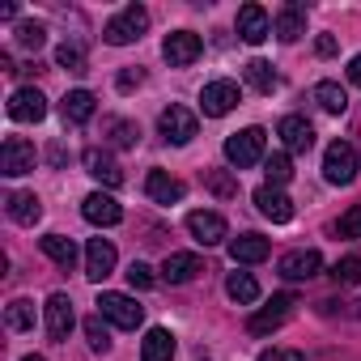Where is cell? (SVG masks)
<instances>
[{
	"mask_svg": "<svg viewBox=\"0 0 361 361\" xmlns=\"http://www.w3.org/2000/svg\"><path fill=\"white\" fill-rule=\"evenodd\" d=\"M226 157H230V166H238V170L264 161V157H268V132H264V128L230 132V136H226Z\"/></svg>",
	"mask_w": 361,
	"mask_h": 361,
	"instance_id": "obj_1",
	"label": "cell"
},
{
	"mask_svg": "<svg viewBox=\"0 0 361 361\" xmlns=\"http://www.w3.org/2000/svg\"><path fill=\"white\" fill-rule=\"evenodd\" d=\"M145 30H149V9H145V5H128V9H119V13L106 22L102 39H106L111 47H128V43H136Z\"/></svg>",
	"mask_w": 361,
	"mask_h": 361,
	"instance_id": "obj_2",
	"label": "cell"
},
{
	"mask_svg": "<svg viewBox=\"0 0 361 361\" xmlns=\"http://www.w3.org/2000/svg\"><path fill=\"white\" fill-rule=\"evenodd\" d=\"M98 314L111 319V323L123 327V331H136L140 319H145V306H136V298H128V293L106 289V293H98Z\"/></svg>",
	"mask_w": 361,
	"mask_h": 361,
	"instance_id": "obj_3",
	"label": "cell"
},
{
	"mask_svg": "<svg viewBox=\"0 0 361 361\" xmlns=\"http://www.w3.org/2000/svg\"><path fill=\"white\" fill-rule=\"evenodd\" d=\"M293 310H298V293H276L264 310H255V314L247 319V331H251V336H272L276 327L289 323Z\"/></svg>",
	"mask_w": 361,
	"mask_h": 361,
	"instance_id": "obj_4",
	"label": "cell"
},
{
	"mask_svg": "<svg viewBox=\"0 0 361 361\" xmlns=\"http://www.w3.org/2000/svg\"><path fill=\"white\" fill-rule=\"evenodd\" d=\"M323 174H327V183L348 188L353 178H357V149L348 140H331L327 153H323Z\"/></svg>",
	"mask_w": 361,
	"mask_h": 361,
	"instance_id": "obj_5",
	"label": "cell"
},
{
	"mask_svg": "<svg viewBox=\"0 0 361 361\" xmlns=\"http://www.w3.org/2000/svg\"><path fill=\"white\" fill-rule=\"evenodd\" d=\"M200 51H204V43H200V35H192V30H174V35H166V43H161V56L170 60V68L196 64Z\"/></svg>",
	"mask_w": 361,
	"mask_h": 361,
	"instance_id": "obj_6",
	"label": "cell"
},
{
	"mask_svg": "<svg viewBox=\"0 0 361 361\" xmlns=\"http://www.w3.org/2000/svg\"><path fill=\"white\" fill-rule=\"evenodd\" d=\"M35 161H39V153H35V145H30V140H22V136H9V140H5V149H0V170H5L9 178L30 174V170H35Z\"/></svg>",
	"mask_w": 361,
	"mask_h": 361,
	"instance_id": "obj_7",
	"label": "cell"
},
{
	"mask_svg": "<svg viewBox=\"0 0 361 361\" xmlns=\"http://www.w3.org/2000/svg\"><path fill=\"white\" fill-rule=\"evenodd\" d=\"M157 128H161V136H166L170 145H188V140L200 132V123H196V115H192L188 106H166L161 119H157Z\"/></svg>",
	"mask_w": 361,
	"mask_h": 361,
	"instance_id": "obj_8",
	"label": "cell"
},
{
	"mask_svg": "<svg viewBox=\"0 0 361 361\" xmlns=\"http://www.w3.org/2000/svg\"><path fill=\"white\" fill-rule=\"evenodd\" d=\"M188 230H192V238H196L200 247H217V243H226V238H230L226 217H221V213H204V209L188 213Z\"/></svg>",
	"mask_w": 361,
	"mask_h": 361,
	"instance_id": "obj_9",
	"label": "cell"
},
{
	"mask_svg": "<svg viewBox=\"0 0 361 361\" xmlns=\"http://www.w3.org/2000/svg\"><path fill=\"white\" fill-rule=\"evenodd\" d=\"M268 35H272V18H268V9H264V5H243V9H238V39L251 43V47H259Z\"/></svg>",
	"mask_w": 361,
	"mask_h": 361,
	"instance_id": "obj_10",
	"label": "cell"
},
{
	"mask_svg": "<svg viewBox=\"0 0 361 361\" xmlns=\"http://www.w3.org/2000/svg\"><path fill=\"white\" fill-rule=\"evenodd\" d=\"M200 106H204V115H209V119L230 115V111L238 106V85H234V81H209V85H204V94H200Z\"/></svg>",
	"mask_w": 361,
	"mask_h": 361,
	"instance_id": "obj_11",
	"label": "cell"
},
{
	"mask_svg": "<svg viewBox=\"0 0 361 361\" xmlns=\"http://www.w3.org/2000/svg\"><path fill=\"white\" fill-rule=\"evenodd\" d=\"M9 119H18V123H39L43 115H47V98L39 94V90H30V85H22V90H13V98H9Z\"/></svg>",
	"mask_w": 361,
	"mask_h": 361,
	"instance_id": "obj_12",
	"label": "cell"
},
{
	"mask_svg": "<svg viewBox=\"0 0 361 361\" xmlns=\"http://www.w3.org/2000/svg\"><path fill=\"white\" fill-rule=\"evenodd\" d=\"M43 310H47V336H51L56 344H64V340H68V331H73V323H77L68 293H51Z\"/></svg>",
	"mask_w": 361,
	"mask_h": 361,
	"instance_id": "obj_13",
	"label": "cell"
},
{
	"mask_svg": "<svg viewBox=\"0 0 361 361\" xmlns=\"http://www.w3.org/2000/svg\"><path fill=\"white\" fill-rule=\"evenodd\" d=\"M200 272H204V259L192 255V251H174V255H166V264H161V281H166V285H188V281H196Z\"/></svg>",
	"mask_w": 361,
	"mask_h": 361,
	"instance_id": "obj_14",
	"label": "cell"
},
{
	"mask_svg": "<svg viewBox=\"0 0 361 361\" xmlns=\"http://www.w3.org/2000/svg\"><path fill=\"white\" fill-rule=\"evenodd\" d=\"M81 213H85V221H90V226H119V221H123L119 200H115V196H106V192H90V196L81 200Z\"/></svg>",
	"mask_w": 361,
	"mask_h": 361,
	"instance_id": "obj_15",
	"label": "cell"
},
{
	"mask_svg": "<svg viewBox=\"0 0 361 361\" xmlns=\"http://www.w3.org/2000/svg\"><path fill=\"white\" fill-rule=\"evenodd\" d=\"M276 136L285 140V153H306V149L314 145V128H310V119H302V115H285V119L276 123Z\"/></svg>",
	"mask_w": 361,
	"mask_h": 361,
	"instance_id": "obj_16",
	"label": "cell"
},
{
	"mask_svg": "<svg viewBox=\"0 0 361 361\" xmlns=\"http://www.w3.org/2000/svg\"><path fill=\"white\" fill-rule=\"evenodd\" d=\"M255 209H259L272 226H285V221L293 217V200H289L281 188H268V183H264V188H255Z\"/></svg>",
	"mask_w": 361,
	"mask_h": 361,
	"instance_id": "obj_17",
	"label": "cell"
},
{
	"mask_svg": "<svg viewBox=\"0 0 361 361\" xmlns=\"http://www.w3.org/2000/svg\"><path fill=\"white\" fill-rule=\"evenodd\" d=\"M319 268H323V255L319 251H289L276 264V272L285 281H310V276H319Z\"/></svg>",
	"mask_w": 361,
	"mask_h": 361,
	"instance_id": "obj_18",
	"label": "cell"
},
{
	"mask_svg": "<svg viewBox=\"0 0 361 361\" xmlns=\"http://www.w3.org/2000/svg\"><path fill=\"white\" fill-rule=\"evenodd\" d=\"M81 161H85V170L98 178L102 188H119V183H123V170L115 166V157H111L106 149H85V153H81Z\"/></svg>",
	"mask_w": 361,
	"mask_h": 361,
	"instance_id": "obj_19",
	"label": "cell"
},
{
	"mask_svg": "<svg viewBox=\"0 0 361 361\" xmlns=\"http://www.w3.org/2000/svg\"><path fill=\"white\" fill-rule=\"evenodd\" d=\"M111 272H115V247L106 238H90V247H85V276L90 281H106Z\"/></svg>",
	"mask_w": 361,
	"mask_h": 361,
	"instance_id": "obj_20",
	"label": "cell"
},
{
	"mask_svg": "<svg viewBox=\"0 0 361 361\" xmlns=\"http://www.w3.org/2000/svg\"><path fill=\"white\" fill-rule=\"evenodd\" d=\"M145 192H149V200H157V204H178V200H183V183H178V178H170L166 170H149Z\"/></svg>",
	"mask_w": 361,
	"mask_h": 361,
	"instance_id": "obj_21",
	"label": "cell"
},
{
	"mask_svg": "<svg viewBox=\"0 0 361 361\" xmlns=\"http://www.w3.org/2000/svg\"><path fill=\"white\" fill-rule=\"evenodd\" d=\"M268 238H259V234H238V238H230V259L234 264H264L268 259Z\"/></svg>",
	"mask_w": 361,
	"mask_h": 361,
	"instance_id": "obj_22",
	"label": "cell"
},
{
	"mask_svg": "<svg viewBox=\"0 0 361 361\" xmlns=\"http://www.w3.org/2000/svg\"><path fill=\"white\" fill-rule=\"evenodd\" d=\"M272 30H276L281 43H298V39L306 35V9H302V5H285V9L276 13Z\"/></svg>",
	"mask_w": 361,
	"mask_h": 361,
	"instance_id": "obj_23",
	"label": "cell"
},
{
	"mask_svg": "<svg viewBox=\"0 0 361 361\" xmlns=\"http://www.w3.org/2000/svg\"><path fill=\"white\" fill-rule=\"evenodd\" d=\"M9 217H13L18 226H35V221L43 217V200H39L35 192H13V196H9Z\"/></svg>",
	"mask_w": 361,
	"mask_h": 361,
	"instance_id": "obj_24",
	"label": "cell"
},
{
	"mask_svg": "<svg viewBox=\"0 0 361 361\" xmlns=\"http://www.w3.org/2000/svg\"><path fill=\"white\" fill-rule=\"evenodd\" d=\"M170 357H174V336L166 327H153L140 340V361H170Z\"/></svg>",
	"mask_w": 361,
	"mask_h": 361,
	"instance_id": "obj_25",
	"label": "cell"
},
{
	"mask_svg": "<svg viewBox=\"0 0 361 361\" xmlns=\"http://www.w3.org/2000/svg\"><path fill=\"white\" fill-rule=\"evenodd\" d=\"M94 111H98V98H94L90 90H73V94L64 98V119H68V123H90Z\"/></svg>",
	"mask_w": 361,
	"mask_h": 361,
	"instance_id": "obj_26",
	"label": "cell"
},
{
	"mask_svg": "<svg viewBox=\"0 0 361 361\" xmlns=\"http://www.w3.org/2000/svg\"><path fill=\"white\" fill-rule=\"evenodd\" d=\"M226 293H230L238 306H251V302H259V281H255L251 272H230V276H226Z\"/></svg>",
	"mask_w": 361,
	"mask_h": 361,
	"instance_id": "obj_27",
	"label": "cell"
},
{
	"mask_svg": "<svg viewBox=\"0 0 361 361\" xmlns=\"http://www.w3.org/2000/svg\"><path fill=\"white\" fill-rule=\"evenodd\" d=\"M43 255H47L51 264H60V268H73V264H77V243L64 238V234H47V238H43Z\"/></svg>",
	"mask_w": 361,
	"mask_h": 361,
	"instance_id": "obj_28",
	"label": "cell"
},
{
	"mask_svg": "<svg viewBox=\"0 0 361 361\" xmlns=\"http://www.w3.org/2000/svg\"><path fill=\"white\" fill-rule=\"evenodd\" d=\"M314 102H319L327 115H344V111H348V94H344L336 81H319V85H314Z\"/></svg>",
	"mask_w": 361,
	"mask_h": 361,
	"instance_id": "obj_29",
	"label": "cell"
},
{
	"mask_svg": "<svg viewBox=\"0 0 361 361\" xmlns=\"http://www.w3.org/2000/svg\"><path fill=\"white\" fill-rule=\"evenodd\" d=\"M106 136H111V145H115V149H136L140 128H136L132 119H106Z\"/></svg>",
	"mask_w": 361,
	"mask_h": 361,
	"instance_id": "obj_30",
	"label": "cell"
},
{
	"mask_svg": "<svg viewBox=\"0 0 361 361\" xmlns=\"http://www.w3.org/2000/svg\"><path fill=\"white\" fill-rule=\"evenodd\" d=\"M264 174H268V188H285L289 178H293L289 153H268V157H264Z\"/></svg>",
	"mask_w": 361,
	"mask_h": 361,
	"instance_id": "obj_31",
	"label": "cell"
},
{
	"mask_svg": "<svg viewBox=\"0 0 361 361\" xmlns=\"http://www.w3.org/2000/svg\"><path fill=\"white\" fill-rule=\"evenodd\" d=\"M5 323H9V331H30V327H35V302H26V298L9 302Z\"/></svg>",
	"mask_w": 361,
	"mask_h": 361,
	"instance_id": "obj_32",
	"label": "cell"
},
{
	"mask_svg": "<svg viewBox=\"0 0 361 361\" xmlns=\"http://www.w3.org/2000/svg\"><path fill=\"white\" fill-rule=\"evenodd\" d=\"M243 73H247V81H251L259 94H272V90H276V73H272V64H268V60H251Z\"/></svg>",
	"mask_w": 361,
	"mask_h": 361,
	"instance_id": "obj_33",
	"label": "cell"
},
{
	"mask_svg": "<svg viewBox=\"0 0 361 361\" xmlns=\"http://www.w3.org/2000/svg\"><path fill=\"white\" fill-rule=\"evenodd\" d=\"M18 43H22L26 51H39V47L47 43V26H43V22H22V26H18Z\"/></svg>",
	"mask_w": 361,
	"mask_h": 361,
	"instance_id": "obj_34",
	"label": "cell"
},
{
	"mask_svg": "<svg viewBox=\"0 0 361 361\" xmlns=\"http://www.w3.org/2000/svg\"><path fill=\"white\" fill-rule=\"evenodd\" d=\"M56 64L68 68V73H85V51H81L77 43H60V47H56Z\"/></svg>",
	"mask_w": 361,
	"mask_h": 361,
	"instance_id": "obj_35",
	"label": "cell"
},
{
	"mask_svg": "<svg viewBox=\"0 0 361 361\" xmlns=\"http://www.w3.org/2000/svg\"><path fill=\"white\" fill-rule=\"evenodd\" d=\"M85 336H90V348L94 353H106L111 348V331L102 327V314H90L85 319Z\"/></svg>",
	"mask_w": 361,
	"mask_h": 361,
	"instance_id": "obj_36",
	"label": "cell"
},
{
	"mask_svg": "<svg viewBox=\"0 0 361 361\" xmlns=\"http://www.w3.org/2000/svg\"><path fill=\"white\" fill-rule=\"evenodd\" d=\"M331 281H336V285H361V259H357V255L340 259V264L331 268Z\"/></svg>",
	"mask_w": 361,
	"mask_h": 361,
	"instance_id": "obj_37",
	"label": "cell"
},
{
	"mask_svg": "<svg viewBox=\"0 0 361 361\" xmlns=\"http://www.w3.org/2000/svg\"><path fill=\"white\" fill-rule=\"evenodd\" d=\"M336 234H340V238H348V243H357V238H361V204H353V209L340 217Z\"/></svg>",
	"mask_w": 361,
	"mask_h": 361,
	"instance_id": "obj_38",
	"label": "cell"
},
{
	"mask_svg": "<svg viewBox=\"0 0 361 361\" xmlns=\"http://www.w3.org/2000/svg\"><path fill=\"white\" fill-rule=\"evenodd\" d=\"M204 183H209V192H217V196H234V192H238V183H234L226 170H209Z\"/></svg>",
	"mask_w": 361,
	"mask_h": 361,
	"instance_id": "obj_39",
	"label": "cell"
},
{
	"mask_svg": "<svg viewBox=\"0 0 361 361\" xmlns=\"http://www.w3.org/2000/svg\"><path fill=\"white\" fill-rule=\"evenodd\" d=\"M153 281H157V276H153L149 264H132V268H128V285H132V289H153Z\"/></svg>",
	"mask_w": 361,
	"mask_h": 361,
	"instance_id": "obj_40",
	"label": "cell"
},
{
	"mask_svg": "<svg viewBox=\"0 0 361 361\" xmlns=\"http://www.w3.org/2000/svg\"><path fill=\"white\" fill-rule=\"evenodd\" d=\"M259 361H306V357H302L298 348H264Z\"/></svg>",
	"mask_w": 361,
	"mask_h": 361,
	"instance_id": "obj_41",
	"label": "cell"
},
{
	"mask_svg": "<svg viewBox=\"0 0 361 361\" xmlns=\"http://www.w3.org/2000/svg\"><path fill=\"white\" fill-rule=\"evenodd\" d=\"M145 81V73L140 68H128V73H119V90H132V85H140Z\"/></svg>",
	"mask_w": 361,
	"mask_h": 361,
	"instance_id": "obj_42",
	"label": "cell"
},
{
	"mask_svg": "<svg viewBox=\"0 0 361 361\" xmlns=\"http://www.w3.org/2000/svg\"><path fill=\"white\" fill-rule=\"evenodd\" d=\"M314 51H319V56H336V39H331V35H319V39H314Z\"/></svg>",
	"mask_w": 361,
	"mask_h": 361,
	"instance_id": "obj_43",
	"label": "cell"
},
{
	"mask_svg": "<svg viewBox=\"0 0 361 361\" xmlns=\"http://www.w3.org/2000/svg\"><path fill=\"white\" fill-rule=\"evenodd\" d=\"M348 81L361 90V56H353V60H348Z\"/></svg>",
	"mask_w": 361,
	"mask_h": 361,
	"instance_id": "obj_44",
	"label": "cell"
},
{
	"mask_svg": "<svg viewBox=\"0 0 361 361\" xmlns=\"http://www.w3.org/2000/svg\"><path fill=\"white\" fill-rule=\"evenodd\" d=\"M22 361H43V357H35V353H30V357H22Z\"/></svg>",
	"mask_w": 361,
	"mask_h": 361,
	"instance_id": "obj_45",
	"label": "cell"
},
{
	"mask_svg": "<svg viewBox=\"0 0 361 361\" xmlns=\"http://www.w3.org/2000/svg\"><path fill=\"white\" fill-rule=\"evenodd\" d=\"M357 314H361V310H357Z\"/></svg>",
	"mask_w": 361,
	"mask_h": 361,
	"instance_id": "obj_46",
	"label": "cell"
}]
</instances>
